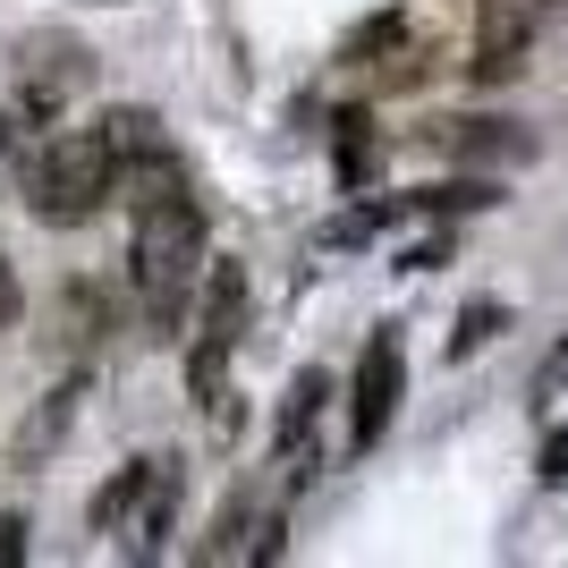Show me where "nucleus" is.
Returning a JSON list of instances; mask_svg holds the SVG:
<instances>
[{
    "instance_id": "nucleus-3",
    "label": "nucleus",
    "mask_w": 568,
    "mask_h": 568,
    "mask_svg": "<svg viewBox=\"0 0 568 568\" xmlns=\"http://www.w3.org/2000/svg\"><path fill=\"white\" fill-rule=\"evenodd\" d=\"M246 263H204V323H195V356H187V390L195 399H221V374H230V348L246 339Z\"/></svg>"
},
{
    "instance_id": "nucleus-18",
    "label": "nucleus",
    "mask_w": 568,
    "mask_h": 568,
    "mask_svg": "<svg viewBox=\"0 0 568 568\" xmlns=\"http://www.w3.org/2000/svg\"><path fill=\"white\" fill-rule=\"evenodd\" d=\"M26 560V518H0V568Z\"/></svg>"
},
{
    "instance_id": "nucleus-1",
    "label": "nucleus",
    "mask_w": 568,
    "mask_h": 568,
    "mask_svg": "<svg viewBox=\"0 0 568 568\" xmlns=\"http://www.w3.org/2000/svg\"><path fill=\"white\" fill-rule=\"evenodd\" d=\"M128 272H136V306L153 332H179L195 281H204V213H195L187 187L136 204V246H128Z\"/></svg>"
},
{
    "instance_id": "nucleus-14",
    "label": "nucleus",
    "mask_w": 568,
    "mask_h": 568,
    "mask_svg": "<svg viewBox=\"0 0 568 568\" xmlns=\"http://www.w3.org/2000/svg\"><path fill=\"white\" fill-rule=\"evenodd\" d=\"M246 526H255V509H246V500H230V509L213 518V535L195 544V560H237V551H246Z\"/></svg>"
},
{
    "instance_id": "nucleus-6",
    "label": "nucleus",
    "mask_w": 568,
    "mask_h": 568,
    "mask_svg": "<svg viewBox=\"0 0 568 568\" xmlns=\"http://www.w3.org/2000/svg\"><path fill=\"white\" fill-rule=\"evenodd\" d=\"M179 493H187V467H179V458H153V484H144V500L128 509V526H119L136 560H153V551H162V535H170V509H179Z\"/></svg>"
},
{
    "instance_id": "nucleus-10",
    "label": "nucleus",
    "mask_w": 568,
    "mask_h": 568,
    "mask_svg": "<svg viewBox=\"0 0 568 568\" xmlns=\"http://www.w3.org/2000/svg\"><path fill=\"white\" fill-rule=\"evenodd\" d=\"M144 484H153V458H136V467H119L111 484L94 493V535H119L128 526V509L144 500Z\"/></svg>"
},
{
    "instance_id": "nucleus-15",
    "label": "nucleus",
    "mask_w": 568,
    "mask_h": 568,
    "mask_svg": "<svg viewBox=\"0 0 568 568\" xmlns=\"http://www.w3.org/2000/svg\"><path fill=\"white\" fill-rule=\"evenodd\" d=\"M493 332H500V306H467V314H458V339H450V356H475Z\"/></svg>"
},
{
    "instance_id": "nucleus-19",
    "label": "nucleus",
    "mask_w": 568,
    "mask_h": 568,
    "mask_svg": "<svg viewBox=\"0 0 568 568\" xmlns=\"http://www.w3.org/2000/svg\"><path fill=\"white\" fill-rule=\"evenodd\" d=\"M18 306H26V288H18V272H9V263H0V332H9V323H18Z\"/></svg>"
},
{
    "instance_id": "nucleus-16",
    "label": "nucleus",
    "mask_w": 568,
    "mask_h": 568,
    "mask_svg": "<svg viewBox=\"0 0 568 568\" xmlns=\"http://www.w3.org/2000/svg\"><path fill=\"white\" fill-rule=\"evenodd\" d=\"M535 475H544V484H568V425L551 433L544 442V458H535Z\"/></svg>"
},
{
    "instance_id": "nucleus-5",
    "label": "nucleus",
    "mask_w": 568,
    "mask_h": 568,
    "mask_svg": "<svg viewBox=\"0 0 568 568\" xmlns=\"http://www.w3.org/2000/svg\"><path fill=\"white\" fill-rule=\"evenodd\" d=\"M535 18H544V0H484V26H475V60H467L475 85H509V77L526 69Z\"/></svg>"
},
{
    "instance_id": "nucleus-9",
    "label": "nucleus",
    "mask_w": 568,
    "mask_h": 568,
    "mask_svg": "<svg viewBox=\"0 0 568 568\" xmlns=\"http://www.w3.org/2000/svg\"><path fill=\"white\" fill-rule=\"evenodd\" d=\"M323 407H332V374L314 365V374L288 382L281 416H272V450H281V458H306V433H314V416H323Z\"/></svg>"
},
{
    "instance_id": "nucleus-13",
    "label": "nucleus",
    "mask_w": 568,
    "mask_h": 568,
    "mask_svg": "<svg viewBox=\"0 0 568 568\" xmlns=\"http://www.w3.org/2000/svg\"><path fill=\"white\" fill-rule=\"evenodd\" d=\"M69 416H77V390H60V399L43 407V416H26V433H18V458H43L60 433H69Z\"/></svg>"
},
{
    "instance_id": "nucleus-20",
    "label": "nucleus",
    "mask_w": 568,
    "mask_h": 568,
    "mask_svg": "<svg viewBox=\"0 0 568 568\" xmlns=\"http://www.w3.org/2000/svg\"><path fill=\"white\" fill-rule=\"evenodd\" d=\"M9 162H18V119L0 111V179H9Z\"/></svg>"
},
{
    "instance_id": "nucleus-2",
    "label": "nucleus",
    "mask_w": 568,
    "mask_h": 568,
    "mask_svg": "<svg viewBox=\"0 0 568 568\" xmlns=\"http://www.w3.org/2000/svg\"><path fill=\"white\" fill-rule=\"evenodd\" d=\"M119 195V162L102 153L94 128H77V136H51L34 162H26V213L43 221V230H85Z\"/></svg>"
},
{
    "instance_id": "nucleus-4",
    "label": "nucleus",
    "mask_w": 568,
    "mask_h": 568,
    "mask_svg": "<svg viewBox=\"0 0 568 568\" xmlns=\"http://www.w3.org/2000/svg\"><path fill=\"white\" fill-rule=\"evenodd\" d=\"M399 399H407V348H399V332H374L365 356H356V382H348V442L356 450H374L390 433Z\"/></svg>"
},
{
    "instance_id": "nucleus-8",
    "label": "nucleus",
    "mask_w": 568,
    "mask_h": 568,
    "mask_svg": "<svg viewBox=\"0 0 568 568\" xmlns=\"http://www.w3.org/2000/svg\"><path fill=\"white\" fill-rule=\"evenodd\" d=\"M94 136H102V153L119 162V179L170 153V136H162V119H153V111H102V119H94Z\"/></svg>"
},
{
    "instance_id": "nucleus-11",
    "label": "nucleus",
    "mask_w": 568,
    "mask_h": 568,
    "mask_svg": "<svg viewBox=\"0 0 568 568\" xmlns=\"http://www.w3.org/2000/svg\"><path fill=\"white\" fill-rule=\"evenodd\" d=\"M332 128H339V136H332V153H339V187H365V170H374V119H365V111H339Z\"/></svg>"
},
{
    "instance_id": "nucleus-17",
    "label": "nucleus",
    "mask_w": 568,
    "mask_h": 568,
    "mask_svg": "<svg viewBox=\"0 0 568 568\" xmlns=\"http://www.w3.org/2000/svg\"><path fill=\"white\" fill-rule=\"evenodd\" d=\"M551 390H568V339L544 356V374H535V399H551Z\"/></svg>"
},
{
    "instance_id": "nucleus-12",
    "label": "nucleus",
    "mask_w": 568,
    "mask_h": 568,
    "mask_svg": "<svg viewBox=\"0 0 568 568\" xmlns=\"http://www.w3.org/2000/svg\"><path fill=\"white\" fill-rule=\"evenodd\" d=\"M484 204H500L493 179H450V187H425V195H416V213H484Z\"/></svg>"
},
{
    "instance_id": "nucleus-7",
    "label": "nucleus",
    "mask_w": 568,
    "mask_h": 568,
    "mask_svg": "<svg viewBox=\"0 0 568 568\" xmlns=\"http://www.w3.org/2000/svg\"><path fill=\"white\" fill-rule=\"evenodd\" d=\"M442 153L450 162H526L535 136L509 128V119H442Z\"/></svg>"
}]
</instances>
